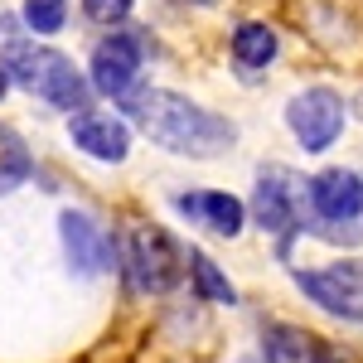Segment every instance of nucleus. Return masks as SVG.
<instances>
[{
  "mask_svg": "<svg viewBox=\"0 0 363 363\" xmlns=\"http://www.w3.org/2000/svg\"><path fill=\"white\" fill-rule=\"evenodd\" d=\"M121 107H126V116H136V126L155 145L189 155V160H213L238 140L233 121H223L218 112L199 107L179 92H165V87H136L121 97Z\"/></svg>",
  "mask_w": 363,
  "mask_h": 363,
  "instance_id": "f257e3e1",
  "label": "nucleus"
},
{
  "mask_svg": "<svg viewBox=\"0 0 363 363\" xmlns=\"http://www.w3.org/2000/svg\"><path fill=\"white\" fill-rule=\"evenodd\" d=\"M0 68L20 87H29L34 97H44L49 107H58V112L78 116L92 107L97 87L87 83L83 73L73 68V58L58 54V49H39V44H25V39H5L0 44Z\"/></svg>",
  "mask_w": 363,
  "mask_h": 363,
  "instance_id": "f03ea898",
  "label": "nucleus"
},
{
  "mask_svg": "<svg viewBox=\"0 0 363 363\" xmlns=\"http://www.w3.org/2000/svg\"><path fill=\"white\" fill-rule=\"evenodd\" d=\"M184 262H189V252L179 247L165 228L140 223V228H131V233H126L121 267H126L131 286H136V291H145V296H160V291H169V286H179Z\"/></svg>",
  "mask_w": 363,
  "mask_h": 363,
  "instance_id": "7ed1b4c3",
  "label": "nucleus"
},
{
  "mask_svg": "<svg viewBox=\"0 0 363 363\" xmlns=\"http://www.w3.org/2000/svg\"><path fill=\"white\" fill-rule=\"evenodd\" d=\"M306 203H310V184L301 174H291V169H281V165H267L257 174L252 213H257V223L267 228V233L281 238V252H286V242L306 228Z\"/></svg>",
  "mask_w": 363,
  "mask_h": 363,
  "instance_id": "20e7f679",
  "label": "nucleus"
},
{
  "mask_svg": "<svg viewBox=\"0 0 363 363\" xmlns=\"http://www.w3.org/2000/svg\"><path fill=\"white\" fill-rule=\"evenodd\" d=\"M286 126L310 155H320L344 136V97L335 87H306L286 102Z\"/></svg>",
  "mask_w": 363,
  "mask_h": 363,
  "instance_id": "39448f33",
  "label": "nucleus"
},
{
  "mask_svg": "<svg viewBox=\"0 0 363 363\" xmlns=\"http://www.w3.org/2000/svg\"><path fill=\"white\" fill-rule=\"evenodd\" d=\"M58 233H63V257L78 277H102L116 262V247L102 228L87 218L83 208H63L58 213Z\"/></svg>",
  "mask_w": 363,
  "mask_h": 363,
  "instance_id": "423d86ee",
  "label": "nucleus"
},
{
  "mask_svg": "<svg viewBox=\"0 0 363 363\" xmlns=\"http://www.w3.org/2000/svg\"><path fill=\"white\" fill-rule=\"evenodd\" d=\"M310 208L320 228H344L363 213V174L354 169H320L310 179ZM315 228V233H320Z\"/></svg>",
  "mask_w": 363,
  "mask_h": 363,
  "instance_id": "0eeeda50",
  "label": "nucleus"
},
{
  "mask_svg": "<svg viewBox=\"0 0 363 363\" xmlns=\"http://www.w3.org/2000/svg\"><path fill=\"white\" fill-rule=\"evenodd\" d=\"M140 39L136 34H112L92 49V87L107 92V97H126L136 92V78H140Z\"/></svg>",
  "mask_w": 363,
  "mask_h": 363,
  "instance_id": "6e6552de",
  "label": "nucleus"
},
{
  "mask_svg": "<svg viewBox=\"0 0 363 363\" xmlns=\"http://www.w3.org/2000/svg\"><path fill=\"white\" fill-rule=\"evenodd\" d=\"M68 136H73L78 150H87L92 160H107V165H121L126 150H131V131L116 116H102V112H78L68 121Z\"/></svg>",
  "mask_w": 363,
  "mask_h": 363,
  "instance_id": "1a4fd4ad",
  "label": "nucleus"
},
{
  "mask_svg": "<svg viewBox=\"0 0 363 363\" xmlns=\"http://www.w3.org/2000/svg\"><path fill=\"white\" fill-rule=\"evenodd\" d=\"M174 208H179L184 218H194V223L213 228L218 238H238L242 223H247L242 199L223 194V189H194V194H179V199H174Z\"/></svg>",
  "mask_w": 363,
  "mask_h": 363,
  "instance_id": "9d476101",
  "label": "nucleus"
},
{
  "mask_svg": "<svg viewBox=\"0 0 363 363\" xmlns=\"http://www.w3.org/2000/svg\"><path fill=\"white\" fill-rule=\"evenodd\" d=\"M296 286H301L325 315H335V320H354V325L363 320V296H354L330 267H325V272H306V267H301V272H296Z\"/></svg>",
  "mask_w": 363,
  "mask_h": 363,
  "instance_id": "9b49d317",
  "label": "nucleus"
},
{
  "mask_svg": "<svg viewBox=\"0 0 363 363\" xmlns=\"http://www.w3.org/2000/svg\"><path fill=\"white\" fill-rule=\"evenodd\" d=\"M262 359L267 363H315L306 330H291V325H267L262 335Z\"/></svg>",
  "mask_w": 363,
  "mask_h": 363,
  "instance_id": "f8f14e48",
  "label": "nucleus"
},
{
  "mask_svg": "<svg viewBox=\"0 0 363 363\" xmlns=\"http://www.w3.org/2000/svg\"><path fill=\"white\" fill-rule=\"evenodd\" d=\"M233 58L242 68H267L277 58V34L267 25H238V34H233Z\"/></svg>",
  "mask_w": 363,
  "mask_h": 363,
  "instance_id": "ddd939ff",
  "label": "nucleus"
},
{
  "mask_svg": "<svg viewBox=\"0 0 363 363\" xmlns=\"http://www.w3.org/2000/svg\"><path fill=\"white\" fill-rule=\"evenodd\" d=\"M189 272H194V286H199V296L203 301H218V306H238V291H233V281L203 257V252L189 247Z\"/></svg>",
  "mask_w": 363,
  "mask_h": 363,
  "instance_id": "4468645a",
  "label": "nucleus"
},
{
  "mask_svg": "<svg viewBox=\"0 0 363 363\" xmlns=\"http://www.w3.org/2000/svg\"><path fill=\"white\" fill-rule=\"evenodd\" d=\"M0 189H10V184H20V179H29V169H34V160H29L25 140L15 136L10 126H0Z\"/></svg>",
  "mask_w": 363,
  "mask_h": 363,
  "instance_id": "2eb2a0df",
  "label": "nucleus"
},
{
  "mask_svg": "<svg viewBox=\"0 0 363 363\" xmlns=\"http://www.w3.org/2000/svg\"><path fill=\"white\" fill-rule=\"evenodd\" d=\"M68 20V0H25V25L34 34H58Z\"/></svg>",
  "mask_w": 363,
  "mask_h": 363,
  "instance_id": "dca6fc26",
  "label": "nucleus"
},
{
  "mask_svg": "<svg viewBox=\"0 0 363 363\" xmlns=\"http://www.w3.org/2000/svg\"><path fill=\"white\" fill-rule=\"evenodd\" d=\"M131 5H136V0H83V15L97 20V25H121V20L131 15Z\"/></svg>",
  "mask_w": 363,
  "mask_h": 363,
  "instance_id": "f3484780",
  "label": "nucleus"
},
{
  "mask_svg": "<svg viewBox=\"0 0 363 363\" xmlns=\"http://www.w3.org/2000/svg\"><path fill=\"white\" fill-rule=\"evenodd\" d=\"M330 272H335L354 296H363V262H339V267H330Z\"/></svg>",
  "mask_w": 363,
  "mask_h": 363,
  "instance_id": "a211bd4d",
  "label": "nucleus"
},
{
  "mask_svg": "<svg viewBox=\"0 0 363 363\" xmlns=\"http://www.w3.org/2000/svg\"><path fill=\"white\" fill-rule=\"evenodd\" d=\"M315 363H349V354L335 349V344H320V349H315Z\"/></svg>",
  "mask_w": 363,
  "mask_h": 363,
  "instance_id": "6ab92c4d",
  "label": "nucleus"
},
{
  "mask_svg": "<svg viewBox=\"0 0 363 363\" xmlns=\"http://www.w3.org/2000/svg\"><path fill=\"white\" fill-rule=\"evenodd\" d=\"M5 92H10V73L0 68V102H5Z\"/></svg>",
  "mask_w": 363,
  "mask_h": 363,
  "instance_id": "aec40b11",
  "label": "nucleus"
},
{
  "mask_svg": "<svg viewBox=\"0 0 363 363\" xmlns=\"http://www.w3.org/2000/svg\"><path fill=\"white\" fill-rule=\"evenodd\" d=\"M242 363H262V359H242Z\"/></svg>",
  "mask_w": 363,
  "mask_h": 363,
  "instance_id": "412c9836",
  "label": "nucleus"
}]
</instances>
